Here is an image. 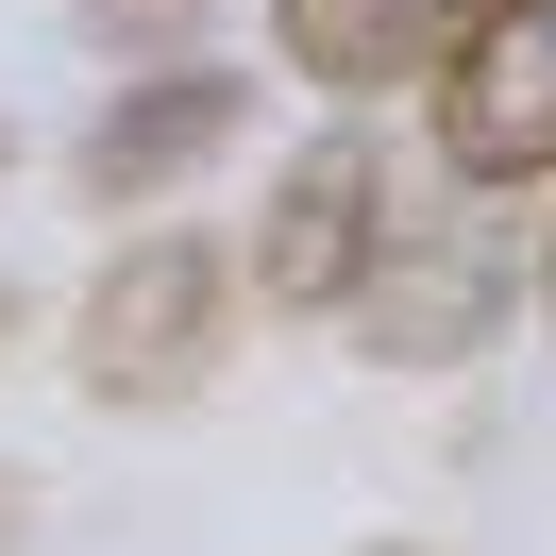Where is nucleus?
<instances>
[{
  "mask_svg": "<svg viewBox=\"0 0 556 556\" xmlns=\"http://www.w3.org/2000/svg\"><path fill=\"white\" fill-rule=\"evenodd\" d=\"M237 287H253V270H219L203 237H136V253H102V287H85V320H68L85 405H186V388L219 371Z\"/></svg>",
  "mask_w": 556,
  "mask_h": 556,
  "instance_id": "obj_1",
  "label": "nucleus"
},
{
  "mask_svg": "<svg viewBox=\"0 0 556 556\" xmlns=\"http://www.w3.org/2000/svg\"><path fill=\"white\" fill-rule=\"evenodd\" d=\"M371 253H388V169H371V136H320V152L270 169V219H253L237 270H253L270 320H354Z\"/></svg>",
  "mask_w": 556,
  "mask_h": 556,
  "instance_id": "obj_2",
  "label": "nucleus"
},
{
  "mask_svg": "<svg viewBox=\"0 0 556 556\" xmlns=\"http://www.w3.org/2000/svg\"><path fill=\"white\" fill-rule=\"evenodd\" d=\"M506 287H522V253L489 237V219H388L371 287H354V354H371V371H455V354L506 320Z\"/></svg>",
  "mask_w": 556,
  "mask_h": 556,
  "instance_id": "obj_3",
  "label": "nucleus"
},
{
  "mask_svg": "<svg viewBox=\"0 0 556 556\" xmlns=\"http://www.w3.org/2000/svg\"><path fill=\"white\" fill-rule=\"evenodd\" d=\"M439 169L455 186H556V0H506L439 85Z\"/></svg>",
  "mask_w": 556,
  "mask_h": 556,
  "instance_id": "obj_4",
  "label": "nucleus"
},
{
  "mask_svg": "<svg viewBox=\"0 0 556 556\" xmlns=\"http://www.w3.org/2000/svg\"><path fill=\"white\" fill-rule=\"evenodd\" d=\"M506 0H270V51L320 102H388V85H455V51Z\"/></svg>",
  "mask_w": 556,
  "mask_h": 556,
  "instance_id": "obj_5",
  "label": "nucleus"
},
{
  "mask_svg": "<svg viewBox=\"0 0 556 556\" xmlns=\"http://www.w3.org/2000/svg\"><path fill=\"white\" fill-rule=\"evenodd\" d=\"M237 136H253V85L237 68H152V85H118V102L85 118V203L136 219V203H169L186 169H219Z\"/></svg>",
  "mask_w": 556,
  "mask_h": 556,
  "instance_id": "obj_6",
  "label": "nucleus"
},
{
  "mask_svg": "<svg viewBox=\"0 0 556 556\" xmlns=\"http://www.w3.org/2000/svg\"><path fill=\"white\" fill-rule=\"evenodd\" d=\"M68 17H85V51H118V68H203V51H186L203 0H68Z\"/></svg>",
  "mask_w": 556,
  "mask_h": 556,
  "instance_id": "obj_7",
  "label": "nucleus"
},
{
  "mask_svg": "<svg viewBox=\"0 0 556 556\" xmlns=\"http://www.w3.org/2000/svg\"><path fill=\"white\" fill-rule=\"evenodd\" d=\"M17 540H35V472H0V556H17Z\"/></svg>",
  "mask_w": 556,
  "mask_h": 556,
  "instance_id": "obj_8",
  "label": "nucleus"
},
{
  "mask_svg": "<svg viewBox=\"0 0 556 556\" xmlns=\"http://www.w3.org/2000/svg\"><path fill=\"white\" fill-rule=\"evenodd\" d=\"M354 556H439V540H354Z\"/></svg>",
  "mask_w": 556,
  "mask_h": 556,
  "instance_id": "obj_9",
  "label": "nucleus"
},
{
  "mask_svg": "<svg viewBox=\"0 0 556 556\" xmlns=\"http://www.w3.org/2000/svg\"><path fill=\"white\" fill-rule=\"evenodd\" d=\"M540 304H556V219H540Z\"/></svg>",
  "mask_w": 556,
  "mask_h": 556,
  "instance_id": "obj_10",
  "label": "nucleus"
},
{
  "mask_svg": "<svg viewBox=\"0 0 556 556\" xmlns=\"http://www.w3.org/2000/svg\"><path fill=\"white\" fill-rule=\"evenodd\" d=\"M0 354H17V287H0Z\"/></svg>",
  "mask_w": 556,
  "mask_h": 556,
  "instance_id": "obj_11",
  "label": "nucleus"
},
{
  "mask_svg": "<svg viewBox=\"0 0 556 556\" xmlns=\"http://www.w3.org/2000/svg\"><path fill=\"white\" fill-rule=\"evenodd\" d=\"M0 152H17V136H0Z\"/></svg>",
  "mask_w": 556,
  "mask_h": 556,
  "instance_id": "obj_12",
  "label": "nucleus"
}]
</instances>
